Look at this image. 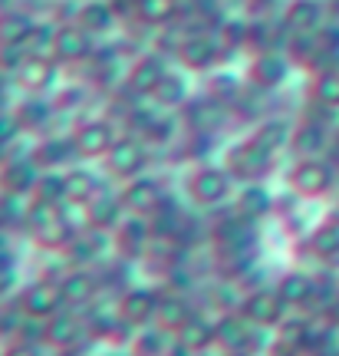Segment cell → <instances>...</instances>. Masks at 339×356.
Listing matches in <instances>:
<instances>
[{"label": "cell", "instance_id": "obj_1", "mask_svg": "<svg viewBox=\"0 0 339 356\" xmlns=\"http://www.w3.org/2000/svg\"><path fill=\"white\" fill-rule=\"evenodd\" d=\"M276 155L270 145H264L254 136H244V139L231 142L221 155V165L238 178V185H251V181H267V178L276 172Z\"/></svg>", "mask_w": 339, "mask_h": 356}, {"label": "cell", "instance_id": "obj_2", "mask_svg": "<svg viewBox=\"0 0 339 356\" xmlns=\"http://www.w3.org/2000/svg\"><path fill=\"white\" fill-rule=\"evenodd\" d=\"M238 195V178L224 165H198L185 178V202L198 211H217L227 208Z\"/></svg>", "mask_w": 339, "mask_h": 356}, {"label": "cell", "instance_id": "obj_3", "mask_svg": "<svg viewBox=\"0 0 339 356\" xmlns=\"http://www.w3.org/2000/svg\"><path fill=\"white\" fill-rule=\"evenodd\" d=\"M24 231H26V238L33 241V248L47 251V254H56V257H63L66 248H69L76 238V231H73V225L66 221L63 208H60V204H43V202H33Z\"/></svg>", "mask_w": 339, "mask_h": 356}, {"label": "cell", "instance_id": "obj_4", "mask_svg": "<svg viewBox=\"0 0 339 356\" xmlns=\"http://www.w3.org/2000/svg\"><path fill=\"white\" fill-rule=\"evenodd\" d=\"M151 165V145L145 136H138V132H122L119 142L113 145V152L102 159V172L106 178H113L119 185H126L132 178L145 175Z\"/></svg>", "mask_w": 339, "mask_h": 356}, {"label": "cell", "instance_id": "obj_5", "mask_svg": "<svg viewBox=\"0 0 339 356\" xmlns=\"http://www.w3.org/2000/svg\"><path fill=\"white\" fill-rule=\"evenodd\" d=\"M290 195L300 202H320L336 188V165L326 155H313V159H297L287 172Z\"/></svg>", "mask_w": 339, "mask_h": 356}, {"label": "cell", "instance_id": "obj_6", "mask_svg": "<svg viewBox=\"0 0 339 356\" xmlns=\"http://www.w3.org/2000/svg\"><path fill=\"white\" fill-rule=\"evenodd\" d=\"M238 310L247 317V323H254L261 333H274L276 327L293 314V310L283 304V297L276 293L274 284H257V287H247V291L240 293Z\"/></svg>", "mask_w": 339, "mask_h": 356}, {"label": "cell", "instance_id": "obj_7", "mask_svg": "<svg viewBox=\"0 0 339 356\" xmlns=\"http://www.w3.org/2000/svg\"><path fill=\"white\" fill-rule=\"evenodd\" d=\"M69 136H73V145L79 152V162H102L113 152L122 129L115 126V119H109V115H92V119H79L69 129Z\"/></svg>", "mask_w": 339, "mask_h": 356}, {"label": "cell", "instance_id": "obj_8", "mask_svg": "<svg viewBox=\"0 0 339 356\" xmlns=\"http://www.w3.org/2000/svg\"><path fill=\"white\" fill-rule=\"evenodd\" d=\"M13 310H17V317H24V320L47 323L50 317H56L63 310L60 280H50V277L26 280L24 287L17 291V297H13Z\"/></svg>", "mask_w": 339, "mask_h": 356}, {"label": "cell", "instance_id": "obj_9", "mask_svg": "<svg viewBox=\"0 0 339 356\" xmlns=\"http://www.w3.org/2000/svg\"><path fill=\"white\" fill-rule=\"evenodd\" d=\"M168 56L162 53H138L126 63V76H122V92L135 102H149L155 96V89L162 86V79L168 76Z\"/></svg>", "mask_w": 339, "mask_h": 356}, {"label": "cell", "instance_id": "obj_10", "mask_svg": "<svg viewBox=\"0 0 339 356\" xmlns=\"http://www.w3.org/2000/svg\"><path fill=\"white\" fill-rule=\"evenodd\" d=\"M162 291L165 287H155V284H129L126 291L115 293L119 300V317L129 330H145V327H155V317H158V304H162Z\"/></svg>", "mask_w": 339, "mask_h": 356}, {"label": "cell", "instance_id": "obj_11", "mask_svg": "<svg viewBox=\"0 0 339 356\" xmlns=\"http://www.w3.org/2000/svg\"><path fill=\"white\" fill-rule=\"evenodd\" d=\"M224 47L217 43L214 30H191L185 33L181 47L175 53V63L185 73H214L217 66L224 63Z\"/></svg>", "mask_w": 339, "mask_h": 356}, {"label": "cell", "instance_id": "obj_12", "mask_svg": "<svg viewBox=\"0 0 339 356\" xmlns=\"http://www.w3.org/2000/svg\"><path fill=\"white\" fill-rule=\"evenodd\" d=\"M40 340H43V346L53 350V353H73V350H79V346L89 340L86 314H83V310H69V307H63L56 317H50L47 323H43Z\"/></svg>", "mask_w": 339, "mask_h": 356}, {"label": "cell", "instance_id": "obj_13", "mask_svg": "<svg viewBox=\"0 0 339 356\" xmlns=\"http://www.w3.org/2000/svg\"><path fill=\"white\" fill-rule=\"evenodd\" d=\"M56 280H60L63 307L69 310H89L106 293V280H102L99 267H66Z\"/></svg>", "mask_w": 339, "mask_h": 356}, {"label": "cell", "instance_id": "obj_14", "mask_svg": "<svg viewBox=\"0 0 339 356\" xmlns=\"http://www.w3.org/2000/svg\"><path fill=\"white\" fill-rule=\"evenodd\" d=\"M119 195H122V204H126L129 215H138V218H155L168 204V188H165L162 178L155 175H138L126 185H119Z\"/></svg>", "mask_w": 339, "mask_h": 356}, {"label": "cell", "instance_id": "obj_15", "mask_svg": "<svg viewBox=\"0 0 339 356\" xmlns=\"http://www.w3.org/2000/svg\"><path fill=\"white\" fill-rule=\"evenodd\" d=\"M96 33H89L79 20H63L56 24V43H53V60L60 66L92 63L96 56Z\"/></svg>", "mask_w": 339, "mask_h": 356}, {"label": "cell", "instance_id": "obj_16", "mask_svg": "<svg viewBox=\"0 0 339 356\" xmlns=\"http://www.w3.org/2000/svg\"><path fill=\"white\" fill-rule=\"evenodd\" d=\"M60 70L53 56H26L24 66L13 73V86L20 89V96H50L60 86Z\"/></svg>", "mask_w": 339, "mask_h": 356}, {"label": "cell", "instance_id": "obj_17", "mask_svg": "<svg viewBox=\"0 0 339 356\" xmlns=\"http://www.w3.org/2000/svg\"><path fill=\"white\" fill-rule=\"evenodd\" d=\"M274 287H276V293L283 297V304H287L290 310H300V314H306L310 307L320 304V291H323V280L313 277L310 270L290 267V270H283V274L274 280Z\"/></svg>", "mask_w": 339, "mask_h": 356}, {"label": "cell", "instance_id": "obj_18", "mask_svg": "<svg viewBox=\"0 0 339 356\" xmlns=\"http://www.w3.org/2000/svg\"><path fill=\"white\" fill-rule=\"evenodd\" d=\"M40 175H43V165L33 159V152H26V155L13 152L0 165V191L3 195H33Z\"/></svg>", "mask_w": 339, "mask_h": 356}, {"label": "cell", "instance_id": "obj_19", "mask_svg": "<svg viewBox=\"0 0 339 356\" xmlns=\"http://www.w3.org/2000/svg\"><path fill=\"white\" fill-rule=\"evenodd\" d=\"M290 70H293V60L287 56V50H261L247 70V83L264 92H274L290 79Z\"/></svg>", "mask_w": 339, "mask_h": 356}, {"label": "cell", "instance_id": "obj_20", "mask_svg": "<svg viewBox=\"0 0 339 356\" xmlns=\"http://www.w3.org/2000/svg\"><path fill=\"white\" fill-rule=\"evenodd\" d=\"M115 241V254L126 257V261H135V257L149 254L151 244L158 241L155 238V228H151V218H138V215H129L126 221H122V228L113 234Z\"/></svg>", "mask_w": 339, "mask_h": 356}, {"label": "cell", "instance_id": "obj_21", "mask_svg": "<svg viewBox=\"0 0 339 356\" xmlns=\"http://www.w3.org/2000/svg\"><path fill=\"white\" fill-rule=\"evenodd\" d=\"M290 149L297 152V159H313V155H326L333 149V126L323 122L320 115H306L293 126V142Z\"/></svg>", "mask_w": 339, "mask_h": 356}, {"label": "cell", "instance_id": "obj_22", "mask_svg": "<svg viewBox=\"0 0 339 356\" xmlns=\"http://www.w3.org/2000/svg\"><path fill=\"white\" fill-rule=\"evenodd\" d=\"M175 343L185 346V350L195 356L214 353V350H217V317L204 314V310H195L188 323L175 333Z\"/></svg>", "mask_w": 339, "mask_h": 356}, {"label": "cell", "instance_id": "obj_23", "mask_svg": "<svg viewBox=\"0 0 339 356\" xmlns=\"http://www.w3.org/2000/svg\"><path fill=\"white\" fill-rule=\"evenodd\" d=\"M129 218L122 195L113 188H102L92 202H89V231H99V234H115L122 228V221Z\"/></svg>", "mask_w": 339, "mask_h": 356}, {"label": "cell", "instance_id": "obj_24", "mask_svg": "<svg viewBox=\"0 0 339 356\" xmlns=\"http://www.w3.org/2000/svg\"><path fill=\"white\" fill-rule=\"evenodd\" d=\"M181 115H185V126H188L191 136H214L217 129L224 126L227 106L214 102L211 96H201V99H191L181 109Z\"/></svg>", "mask_w": 339, "mask_h": 356}, {"label": "cell", "instance_id": "obj_25", "mask_svg": "<svg viewBox=\"0 0 339 356\" xmlns=\"http://www.w3.org/2000/svg\"><path fill=\"white\" fill-rule=\"evenodd\" d=\"M195 310H198V307H195V300H191V293L165 287V291H162V304H158V317H155V327L175 337V333L191 320V314H195Z\"/></svg>", "mask_w": 339, "mask_h": 356}, {"label": "cell", "instance_id": "obj_26", "mask_svg": "<svg viewBox=\"0 0 339 356\" xmlns=\"http://www.w3.org/2000/svg\"><path fill=\"white\" fill-rule=\"evenodd\" d=\"M280 24L287 26V33H316L326 24V7L320 0H290Z\"/></svg>", "mask_w": 339, "mask_h": 356}, {"label": "cell", "instance_id": "obj_27", "mask_svg": "<svg viewBox=\"0 0 339 356\" xmlns=\"http://www.w3.org/2000/svg\"><path fill=\"white\" fill-rule=\"evenodd\" d=\"M33 159H37L43 168H73L79 165V152H76L73 145V136L66 132V136H47V139H40L33 149Z\"/></svg>", "mask_w": 339, "mask_h": 356}, {"label": "cell", "instance_id": "obj_28", "mask_svg": "<svg viewBox=\"0 0 339 356\" xmlns=\"http://www.w3.org/2000/svg\"><path fill=\"white\" fill-rule=\"evenodd\" d=\"M149 102H155V109H162V113H181L191 102L188 73H185L181 66H178V70H168V76L162 79V86L155 89V96H151Z\"/></svg>", "mask_w": 339, "mask_h": 356}, {"label": "cell", "instance_id": "obj_29", "mask_svg": "<svg viewBox=\"0 0 339 356\" xmlns=\"http://www.w3.org/2000/svg\"><path fill=\"white\" fill-rule=\"evenodd\" d=\"M63 178H66L63 198H69V202H86L89 204L102 188H109V185H106V172H96V168H89V165L66 168Z\"/></svg>", "mask_w": 339, "mask_h": 356}, {"label": "cell", "instance_id": "obj_30", "mask_svg": "<svg viewBox=\"0 0 339 356\" xmlns=\"http://www.w3.org/2000/svg\"><path fill=\"white\" fill-rule=\"evenodd\" d=\"M234 208L247 221H264L274 211V195L267 188V181H251V185H238V195H234Z\"/></svg>", "mask_w": 339, "mask_h": 356}, {"label": "cell", "instance_id": "obj_31", "mask_svg": "<svg viewBox=\"0 0 339 356\" xmlns=\"http://www.w3.org/2000/svg\"><path fill=\"white\" fill-rule=\"evenodd\" d=\"M10 109L24 122L26 132H47V126L56 119V102H50L47 96H20V102Z\"/></svg>", "mask_w": 339, "mask_h": 356}, {"label": "cell", "instance_id": "obj_32", "mask_svg": "<svg viewBox=\"0 0 339 356\" xmlns=\"http://www.w3.org/2000/svg\"><path fill=\"white\" fill-rule=\"evenodd\" d=\"M181 0H135V17L142 26H151V30H165V26H172L181 17Z\"/></svg>", "mask_w": 339, "mask_h": 356}, {"label": "cell", "instance_id": "obj_33", "mask_svg": "<svg viewBox=\"0 0 339 356\" xmlns=\"http://www.w3.org/2000/svg\"><path fill=\"white\" fill-rule=\"evenodd\" d=\"M306 251L320 261V264H336L339 261V225L336 221H320L310 234H306Z\"/></svg>", "mask_w": 339, "mask_h": 356}, {"label": "cell", "instance_id": "obj_34", "mask_svg": "<svg viewBox=\"0 0 339 356\" xmlns=\"http://www.w3.org/2000/svg\"><path fill=\"white\" fill-rule=\"evenodd\" d=\"M37 26V17L20 7H7L0 10V43H13V47H26V40Z\"/></svg>", "mask_w": 339, "mask_h": 356}, {"label": "cell", "instance_id": "obj_35", "mask_svg": "<svg viewBox=\"0 0 339 356\" xmlns=\"http://www.w3.org/2000/svg\"><path fill=\"white\" fill-rule=\"evenodd\" d=\"M244 92H247L244 76L231 73V70H221V66L208 76V89H204V96H211V99L221 102V106H238V102L244 99Z\"/></svg>", "mask_w": 339, "mask_h": 356}, {"label": "cell", "instance_id": "obj_36", "mask_svg": "<svg viewBox=\"0 0 339 356\" xmlns=\"http://www.w3.org/2000/svg\"><path fill=\"white\" fill-rule=\"evenodd\" d=\"M115 17H119V10H115L113 0H83L79 10H76V20L86 26L89 33H96V37L113 30Z\"/></svg>", "mask_w": 339, "mask_h": 356}, {"label": "cell", "instance_id": "obj_37", "mask_svg": "<svg viewBox=\"0 0 339 356\" xmlns=\"http://www.w3.org/2000/svg\"><path fill=\"white\" fill-rule=\"evenodd\" d=\"M293 126L297 122H290L283 115H270V119H264L261 126L254 129L251 136L261 139L264 145H270L274 152H283V149H290V142H293Z\"/></svg>", "mask_w": 339, "mask_h": 356}, {"label": "cell", "instance_id": "obj_38", "mask_svg": "<svg viewBox=\"0 0 339 356\" xmlns=\"http://www.w3.org/2000/svg\"><path fill=\"white\" fill-rule=\"evenodd\" d=\"M310 96H313V106H323V109H339V70H320L313 76V86H310Z\"/></svg>", "mask_w": 339, "mask_h": 356}, {"label": "cell", "instance_id": "obj_39", "mask_svg": "<svg viewBox=\"0 0 339 356\" xmlns=\"http://www.w3.org/2000/svg\"><path fill=\"white\" fill-rule=\"evenodd\" d=\"M26 136V129H24V122H20V119H17V113H13L10 106H7V109H0V145H3V149H17V142L24 139Z\"/></svg>", "mask_w": 339, "mask_h": 356}, {"label": "cell", "instance_id": "obj_40", "mask_svg": "<svg viewBox=\"0 0 339 356\" xmlns=\"http://www.w3.org/2000/svg\"><path fill=\"white\" fill-rule=\"evenodd\" d=\"M0 356H47V346L33 337H13L10 343H3Z\"/></svg>", "mask_w": 339, "mask_h": 356}, {"label": "cell", "instance_id": "obj_41", "mask_svg": "<svg viewBox=\"0 0 339 356\" xmlns=\"http://www.w3.org/2000/svg\"><path fill=\"white\" fill-rule=\"evenodd\" d=\"M251 3H257V7H274L276 0H251Z\"/></svg>", "mask_w": 339, "mask_h": 356}, {"label": "cell", "instance_id": "obj_42", "mask_svg": "<svg viewBox=\"0 0 339 356\" xmlns=\"http://www.w3.org/2000/svg\"><path fill=\"white\" fill-rule=\"evenodd\" d=\"M0 330H3V323H0Z\"/></svg>", "mask_w": 339, "mask_h": 356}, {"label": "cell", "instance_id": "obj_43", "mask_svg": "<svg viewBox=\"0 0 339 356\" xmlns=\"http://www.w3.org/2000/svg\"><path fill=\"white\" fill-rule=\"evenodd\" d=\"M336 356H339V350H336Z\"/></svg>", "mask_w": 339, "mask_h": 356}]
</instances>
